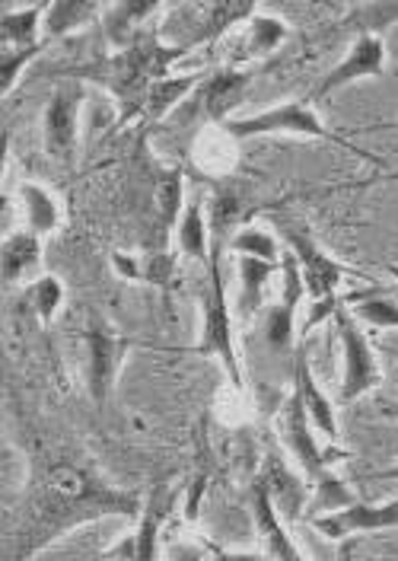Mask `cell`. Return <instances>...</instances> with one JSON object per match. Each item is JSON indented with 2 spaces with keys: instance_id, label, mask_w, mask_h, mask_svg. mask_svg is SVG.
<instances>
[{
  "instance_id": "cell-18",
  "label": "cell",
  "mask_w": 398,
  "mask_h": 561,
  "mask_svg": "<svg viewBox=\"0 0 398 561\" xmlns=\"http://www.w3.org/2000/svg\"><path fill=\"white\" fill-rule=\"evenodd\" d=\"M288 38V23L278 16H249L246 20V35L236 48L233 61H253L261 55H271L281 42Z\"/></svg>"
},
{
  "instance_id": "cell-9",
  "label": "cell",
  "mask_w": 398,
  "mask_h": 561,
  "mask_svg": "<svg viewBox=\"0 0 398 561\" xmlns=\"http://www.w3.org/2000/svg\"><path fill=\"white\" fill-rule=\"evenodd\" d=\"M313 427H316V424L309 419V412H306L300 392L293 389L290 399L284 402V412H281V440H284V447H288L290 454L296 456V462L306 469L309 479H316L328 462L338 456V450H323V447L316 444Z\"/></svg>"
},
{
  "instance_id": "cell-36",
  "label": "cell",
  "mask_w": 398,
  "mask_h": 561,
  "mask_svg": "<svg viewBox=\"0 0 398 561\" xmlns=\"http://www.w3.org/2000/svg\"><path fill=\"white\" fill-rule=\"evenodd\" d=\"M389 275H393V278H398V268H396V265H393V268H389Z\"/></svg>"
},
{
  "instance_id": "cell-22",
  "label": "cell",
  "mask_w": 398,
  "mask_h": 561,
  "mask_svg": "<svg viewBox=\"0 0 398 561\" xmlns=\"http://www.w3.org/2000/svg\"><path fill=\"white\" fill-rule=\"evenodd\" d=\"M255 0H214L204 26L198 30V35L185 45V48H195V45H208V42H218L220 35L239 23H246L253 16Z\"/></svg>"
},
{
  "instance_id": "cell-33",
  "label": "cell",
  "mask_w": 398,
  "mask_h": 561,
  "mask_svg": "<svg viewBox=\"0 0 398 561\" xmlns=\"http://www.w3.org/2000/svg\"><path fill=\"white\" fill-rule=\"evenodd\" d=\"M354 316L373 329H398V304L389 297H361Z\"/></svg>"
},
{
  "instance_id": "cell-10",
  "label": "cell",
  "mask_w": 398,
  "mask_h": 561,
  "mask_svg": "<svg viewBox=\"0 0 398 561\" xmlns=\"http://www.w3.org/2000/svg\"><path fill=\"white\" fill-rule=\"evenodd\" d=\"M313 526L326 536V539H348L358 533H379V529H393L398 526V497L386 504H348L328 514H316Z\"/></svg>"
},
{
  "instance_id": "cell-32",
  "label": "cell",
  "mask_w": 398,
  "mask_h": 561,
  "mask_svg": "<svg viewBox=\"0 0 398 561\" xmlns=\"http://www.w3.org/2000/svg\"><path fill=\"white\" fill-rule=\"evenodd\" d=\"M36 55L38 42L36 45H7V48H3V55H0V93H3V96L16 87L23 68H26Z\"/></svg>"
},
{
  "instance_id": "cell-7",
  "label": "cell",
  "mask_w": 398,
  "mask_h": 561,
  "mask_svg": "<svg viewBox=\"0 0 398 561\" xmlns=\"http://www.w3.org/2000/svg\"><path fill=\"white\" fill-rule=\"evenodd\" d=\"M383 65H386V42H383V35L358 33L351 51H348V55L319 80L316 100H326V96L344 90V87H351V83H361V80H370V77H379V73H383Z\"/></svg>"
},
{
  "instance_id": "cell-16",
  "label": "cell",
  "mask_w": 398,
  "mask_h": 561,
  "mask_svg": "<svg viewBox=\"0 0 398 561\" xmlns=\"http://www.w3.org/2000/svg\"><path fill=\"white\" fill-rule=\"evenodd\" d=\"M176 494L169 485H156L150 491V497L144 501V511H141V524H138V533H134V549H138V559H156L160 549H156V539H160V529H163V520L173 507Z\"/></svg>"
},
{
  "instance_id": "cell-31",
  "label": "cell",
  "mask_w": 398,
  "mask_h": 561,
  "mask_svg": "<svg viewBox=\"0 0 398 561\" xmlns=\"http://www.w3.org/2000/svg\"><path fill=\"white\" fill-rule=\"evenodd\" d=\"M182 208H185V202H182V173L173 170V173L160 175V182H156V210L163 217V227H169V224L176 227Z\"/></svg>"
},
{
  "instance_id": "cell-29",
  "label": "cell",
  "mask_w": 398,
  "mask_h": 561,
  "mask_svg": "<svg viewBox=\"0 0 398 561\" xmlns=\"http://www.w3.org/2000/svg\"><path fill=\"white\" fill-rule=\"evenodd\" d=\"M230 249L236 255H255V259H268V262H278L281 259V249H278V240L268 233V230H258V227H243L233 233L230 240Z\"/></svg>"
},
{
  "instance_id": "cell-37",
  "label": "cell",
  "mask_w": 398,
  "mask_h": 561,
  "mask_svg": "<svg viewBox=\"0 0 398 561\" xmlns=\"http://www.w3.org/2000/svg\"><path fill=\"white\" fill-rule=\"evenodd\" d=\"M393 415H396V419H398V409H393Z\"/></svg>"
},
{
  "instance_id": "cell-34",
  "label": "cell",
  "mask_w": 398,
  "mask_h": 561,
  "mask_svg": "<svg viewBox=\"0 0 398 561\" xmlns=\"http://www.w3.org/2000/svg\"><path fill=\"white\" fill-rule=\"evenodd\" d=\"M313 482H316V511H338V507L354 504L351 489L341 479H335L328 469H323Z\"/></svg>"
},
{
  "instance_id": "cell-35",
  "label": "cell",
  "mask_w": 398,
  "mask_h": 561,
  "mask_svg": "<svg viewBox=\"0 0 398 561\" xmlns=\"http://www.w3.org/2000/svg\"><path fill=\"white\" fill-rule=\"evenodd\" d=\"M363 482H398V466L379 469V472H370V476H363Z\"/></svg>"
},
{
  "instance_id": "cell-1",
  "label": "cell",
  "mask_w": 398,
  "mask_h": 561,
  "mask_svg": "<svg viewBox=\"0 0 398 561\" xmlns=\"http://www.w3.org/2000/svg\"><path fill=\"white\" fill-rule=\"evenodd\" d=\"M144 501L131 491L106 485L93 472L73 466V462H55L48 466L30 489L23 524H20V549L13 559H33L45 546H51L58 536L71 533L77 526L103 520V517H141Z\"/></svg>"
},
{
  "instance_id": "cell-23",
  "label": "cell",
  "mask_w": 398,
  "mask_h": 561,
  "mask_svg": "<svg viewBox=\"0 0 398 561\" xmlns=\"http://www.w3.org/2000/svg\"><path fill=\"white\" fill-rule=\"evenodd\" d=\"M20 198H23V208H26L30 230H36L38 237L58 230V224H61V208H58V202H55V195H51L48 188H42L36 182H26V185L20 188Z\"/></svg>"
},
{
  "instance_id": "cell-15",
  "label": "cell",
  "mask_w": 398,
  "mask_h": 561,
  "mask_svg": "<svg viewBox=\"0 0 398 561\" xmlns=\"http://www.w3.org/2000/svg\"><path fill=\"white\" fill-rule=\"evenodd\" d=\"M208 77H204V70H191V73H166V77H156L153 83H150V90H147V100L144 108H141V115H147L150 122H156V118H163L166 112H173L176 105L195 90V87H201Z\"/></svg>"
},
{
  "instance_id": "cell-13",
  "label": "cell",
  "mask_w": 398,
  "mask_h": 561,
  "mask_svg": "<svg viewBox=\"0 0 398 561\" xmlns=\"http://www.w3.org/2000/svg\"><path fill=\"white\" fill-rule=\"evenodd\" d=\"M249 83H253V77L239 68H223L218 70V73H211V77L204 80V90H201L204 115H208L211 122L226 125L230 115H233V108L243 103Z\"/></svg>"
},
{
  "instance_id": "cell-6",
  "label": "cell",
  "mask_w": 398,
  "mask_h": 561,
  "mask_svg": "<svg viewBox=\"0 0 398 561\" xmlns=\"http://www.w3.org/2000/svg\"><path fill=\"white\" fill-rule=\"evenodd\" d=\"M83 345H86V389L96 405H106L128 360L131 339H125L109 322L93 319L83 332Z\"/></svg>"
},
{
  "instance_id": "cell-2",
  "label": "cell",
  "mask_w": 398,
  "mask_h": 561,
  "mask_svg": "<svg viewBox=\"0 0 398 561\" xmlns=\"http://www.w3.org/2000/svg\"><path fill=\"white\" fill-rule=\"evenodd\" d=\"M188 51L191 48H185V45L166 48L156 38H134L131 45L118 48L109 58H99L96 65L80 70V77L109 90V96L118 103V112H121L118 122L125 125V122L141 115L150 83L156 77H166L169 68Z\"/></svg>"
},
{
  "instance_id": "cell-25",
  "label": "cell",
  "mask_w": 398,
  "mask_h": 561,
  "mask_svg": "<svg viewBox=\"0 0 398 561\" xmlns=\"http://www.w3.org/2000/svg\"><path fill=\"white\" fill-rule=\"evenodd\" d=\"M45 33V13L38 7L26 10H7L0 20V38L7 45H36L38 35Z\"/></svg>"
},
{
  "instance_id": "cell-17",
  "label": "cell",
  "mask_w": 398,
  "mask_h": 561,
  "mask_svg": "<svg viewBox=\"0 0 398 561\" xmlns=\"http://www.w3.org/2000/svg\"><path fill=\"white\" fill-rule=\"evenodd\" d=\"M176 243H179L182 255L188 259H198V262H211V224L204 220V202L195 195L185 208H182L179 220H176Z\"/></svg>"
},
{
  "instance_id": "cell-8",
  "label": "cell",
  "mask_w": 398,
  "mask_h": 561,
  "mask_svg": "<svg viewBox=\"0 0 398 561\" xmlns=\"http://www.w3.org/2000/svg\"><path fill=\"white\" fill-rule=\"evenodd\" d=\"M80 87L68 83L61 87L48 105H45V115H42V135H45V153L61 163V167H71L73 153H77V112H80Z\"/></svg>"
},
{
  "instance_id": "cell-19",
  "label": "cell",
  "mask_w": 398,
  "mask_h": 561,
  "mask_svg": "<svg viewBox=\"0 0 398 561\" xmlns=\"http://www.w3.org/2000/svg\"><path fill=\"white\" fill-rule=\"evenodd\" d=\"M163 0H118L106 16V38L115 48H125L138 38V26Z\"/></svg>"
},
{
  "instance_id": "cell-11",
  "label": "cell",
  "mask_w": 398,
  "mask_h": 561,
  "mask_svg": "<svg viewBox=\"0 0 398 561\" xmlns=\"http://www.w3.org/2000/svg\"><path fill=\"white\" fill-rule=\"evenodd\" d=\"M284 237H288L290 252H293V255H296V262H300L306 294H309L313 300L335 297V290H338L341 278L348 275V268H344L341 262H335L326 249H319V245L313 243L303 230H288Z\"/></svg>"
},
{
  "instance_id": "cell-38",
  "label": "cell",
  "mask_w": 398,
  "mask_h": 561,
  "mask_svg": "<svg viewBox=\"0 0 398 561\" xmlns=\"http://www.w3.org/2000/svg\"><path fill=\"white\" fill-rule=\"evenodd\" d=\"M396 128H398V125H396Z\"/></svg>"
},
{
  "instance_id": "cell-27",
  "label": "cell",
  "mask_w": 398,
  "mask_h": 561,
  "mask_svg": "<svg viewBox=\"0 0 398 561\" xmlns=\"http://www.w3.org/2000/svg\"><path fill=\"white\" fill-rule=\"evenodd\" d=\"M296 310L300 304L281 300L265 316V342L274 351H290L296 342Z\"/></svg>"
},
{
  "instance_id": "cell-12",
  "label": "cell",
  "mask_w": 398,
  "mask_h": 561,
  "mask_svg": "<svg viewBox=\"0 0 398 561\" xmlns=\"http://www.w3.org/2000/svg\"><path fill=\"white\" fill-rule=\"evenodd\" d=\"M253 514H255V529L261 536V546H265V556L271 559L296 561L300 559V549L290 542V536L284 533V526L278 520V504H274V494L268 489V482L261 479L253 489Z\"/></svg>"
},
{
  "instance_id": "cell-20",
  "label": "cell",
  "mask_w": 398,
  "mask_h": 561,
  "mask_svg": "<svg viewBox=\"0 0 398 561\" xmlns=\"http://www.w3.org/2000/svg\"><path fill=\"white\" fill-rule=\"evenodd\" d=\"M236 275L243 284V294H239V316L249 319L255 310L261 307V297H265V287L274 275V262L268 259H255V255H236Z\"/></svg>"
},
{
  "instance_id": "cell-28",
  "label": "cell",
  "mask_w": 398,
  "mask_h": 561,
  "mask_svg": "<svg viewBox=\"0 0 398 561\" xmlns=\"http://www.w3.org/2000/svg\"><path fill=\"white\" fill-rule=\"evenodd\" d=\"M239 217H243V202L236 192H214L211 198V240L214 245H223L230 233L239 230Z\"/></svg>"
},
{
  "instance_id": "cell-3",
  "label": "cell",
  "mask_w": 398,
  "mask_h": 561,
  "mask_svg": "<svg viewBox=\"0 0 398 561\" xmlns=\"http://www.w3.org/2000/svg\"><path fill=\"white\" fill-rule=\"evenodd\" d=\"M226 135L236 140H249L261 138V135H290V138H316L328 140L335 147H344L348 153H358V157H366L370 163L383 167L376 157L363 153L358 144H351L348 138L335 135L331 128H326V122L316 115V108H309L306 103H278L265 112H255V115H243V118H230L226 125Z\"/></svg>"
},
{
  "instance_id": "cell-30",
  "label": "cell",
  "mask_w": 398,
  "mask_h": 561,
  "mask_svg": "<svg viewBox=\"0 0 398 561\" xmlns=\"http://www.w3.org/2000/svg\"><path fill=\"white\" fill-rule=\"evenodd\" d=\"M61 304H65V284L55 278V275H42L33 284V307H36L38 322L48 325L58 316Z\"/></svg>"
},
{
  "instance_id": "cell-14",
  "label": "cell",
  "mask_w": 398,
  "mask_h": 561,
  "mask_svg": "<svg viewBox=\"0 0 398 561\" xmlns=\"http://www.w3.org/2000/svg\"><path fill=\"white\" fill-rule=\"evenodd\" d=\"M293 389L300 392V399H303L309 419L316 424V431H323L328 440L335 444L338 440V419H335V409H331V402L326 399L323 386L316 380L306 354H296V360H293Z\"/></svg>"
},
{
  "instance_id": "cell-4",
  "label": "cell",
  "mask_w": 398,
  "mask_h": 561,
  "mask_svg": "<svg viewBox=\"0 0 398 561\" xmlns=\"http://www.w3.org/2000/svg\"><path fill=\"white\" fill-rule=\"evenodd\" d=\"M220 245H214V259L208 262V284L201 290V339L195 345V354L218 357L230 377V383L243 389V364L236 354V339H233V319H230V304H226V284L220 275Z\"/></svg>"
},
{
  "instance_id": "cell-26",
  "label": "cell",
  "mask_w": 398,
  "mask_h": 561,
  "mask_svg": "<svg viewBox=\"0 0 398 561\" xmlns=\"http://www.w3.org/2000/svg\"><path fill=\"white\" fill-rule=\"evenodd\" d=\"M344 26L354 33H386L398 26V0H370L344 20Z\"/></svg>"
},
{
  "instance_id": "cell-24",
  "label": "cell",
  "mask_w": 398,
  "mask_h": 561,
  "mask_svg": "<svg viewBox=\"0 0 398 561\" xmlns=\"http://www.w3.org/2000/svg\"><path fill=\"white\" fill-rule=\"evenodd\" d=\"M96 3L99 0H51L48 10H45V35L58 38V35L80 30L93 16Z\"/></svg>"
},
{
  "instance_id": "cell-5",
  "label": "cell",
  "mask_w": 398,
  "mask_h": 561,
  "mask_svg": "<svg viewBox=\"0 0 398 561\" xmlns=\"http://www.w3.org/2000/svg\"><path fill=\"white\" fill-rule=\"evenodd\" d=\"M335 332H338V342H341V357H344V374H341V402H354L361 399L363 392L376 389L383 380V370H379V360H376V351L366 342L358 316L351 313L344 304L335 307Z\"/></svg>"
},
{
  "instance_id": "cell-21",
  "label": "cell",
  "mask_w": 398,
  "mask_h": 561,
  "mask_svg": "<svg viewBox=\"0 0 398 561\" xmlns=\"http://www.w3.org/2000/svg\"><path fill=\"white\" fill-rule=\"evenodd\" d=\"M3 280L13 284L20 280L26 272H33L42 259V240H38L36 230H20V233H10L3 240Z\"/></svg>"
}]
</instances>
